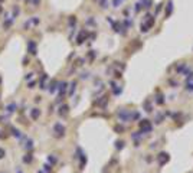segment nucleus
<instances>
[{
  "label": "nucleus",
  "mask_w": 193,
  "mask_h": 173,
  "mask_svg": "<svg viewBox=\"0 0 193 173\" xmlns=\"http://www.w3.org/2000/svg\"><path fill=\"white\" fill-rule=\"evenodd\" d=\"M157 163H159L160 166H164L167 162H169V159H170V156L166 153V151H162V153H159V156H157Z\"/></svg>",
  "instance_id": "nucleus-1"
},
{
  "label": "nucleus",
  "mask_w": 193,
  "mask_h": 173,
  "mask_svg": "<svg viewBox=\"0 0 193 173\" xmlns=\"http://www.w3.org/2000/svg\"><path fill=\"white\" fill-rule=\"evenodd\" d=\"M140 128H141V131H140V133H150V131H151L150 121H148V120H141V121H140Z\"/></svg>",
  "instance_id": "nucleus-2"
},
{
  "label": "nucleus",
  "mask_w": 193,
  "mask_h": 173,
  "mask_svg": "<svg viewBox=\"0 0 193 173\" xmlns=\"http://www.w3.org/2000/svg\"><path fill=\"white\" fill-rule=\"evenodd\" d=\"M118 117H120L121 121H128L131 118V113L127 111V110H120L118 111Z\"/></svg>",
  "instance_id": "nucleus-3"
},
{
  "label": "nucleus",
  "mask_w": 193,
  "mask_h": 173,
  "mask_svg": "<svg viewBox=\"0 0 193 173\" xmlns=\"http://www.w3.org/2000/svg\"><path fill=\"white\" fill-rule=\"evenodd\" d=\"M54 130H55L56 136H59V137H62V136L65 134V127H63L61 123H56V124H55V127H54Z\"/></svg>",
  "instance_id": "nucleus-4"
},
{
  "label": "nucleus",
  "mask_w": 193,
  "mask_h": 173,
  "mask_svg": "<svg viewBox=\"0 0 193 173\" xmlns=\"http://www.w3.org/2000/svg\"><path fill=\"white\" fill-rule=\"evenodd\" d=\"M39 115H40V110H39V108H33V110H32V113H30V117H32L33 120L39 118Z\"/></svg>",
  "instance_id": "nucleus-5"
},
{
  "label": "nucleus",
  "mask_w": 193,
  "mask_h": 173,
  "mask_svg": "<svg viewBox=\"0 0 193 173\" xmlns=\"http://www.w3.org/2000/svg\"><path fill=\"white\" fill-rule=\"evenodd\" d=\"M68 105H62L61 108H59V115H66L68 114Z\"/></svg>",
  "instance_id": "nucleus-6"
},
{
  "label": "nucleus",
  "mask_w": 193,
  "mask_h": 173,
  "mask_svg": "<svg viewBox=\"0 0 193 173\" xmlns=\"http://www.w3.org/2000/svg\"><path fill=\"white\" fill-rule=\"evenodd\" d=\"M29 52L30 54H36V45L33 42H29Z\"/></svg>",
  "instance_id": "nucleus-7"
},
{
  "label": "nucleus",
  "mask_w": 193,
  "mask_h": 173,
  "mask_svg": "<svg viewBox=\"0 0 193 173\" xmlns=\"http://www.w3.org/2000/svg\"><path fill=\"white\" fill-rule=\"evenodd\" d=\"M14 110H16V104H14V102H13V104H9V105H7V111H9V113H13Z\"/></svg>",
  "instance_id": "nucleus-8"
},
{
  "label": "nucleus",
  "mask_w": 193,
  "mask_h": 173,
  "mask_svg": "<svg viewBox=\"0 0 193 173\" xmlns=\"http://www.w3.org/2000/svg\"><path fill=\"white\" fill-rule=\"evenodd\" d=\"M65 88H66V84H65V82H62V84H61V86H59V92H61V95L65 92Z\"/></svg>",
  "instance_id": "nucleus-9"
},
{
  "label": "nucleus",
  "mask_w": 193,
  "mask_h": 173,
  "mask_svg": "<svg viewBox=\"0 0 193 173\" xmlns=\"http://www.w3.org/2000/svg\"><path fill=\"white\" fill-rule=\"evenodd\" d=\"M115 144H117V146H115L117 149H122V147H124V141H117Z\"/></svg>",
  "instance_id": "nucleus-10"
},
{
  "label": "nucleus",
  "mask_w": 193,
  "mask_h": 173,
  "mask_svg": "<svg viewBox=\"0 0 193 173\" xmlns=\"http://www.w3.org/2000/svg\"><path fill=\"white\" fill-rule=\"evenodd\" d=\"M23 160H25L26 163H30V162H32V157H30V154H26V157H25Z\"/></svg>",
  "instance_id": "nucleus-11"
},
{
  "label": "nucleus",
  "mask_w": 193,
  "mask_h": 173,
  "mask_svg": "<svg viewBox=\"0 0 193 173\" xmlns=\"http://www.w3.org/2000/svg\"><path fill=\"white\" fill-rule=\"evenodd\" d=\"M75 85H76V84H75V82H72V86H71V91H69V95H72V94H74V91H75Z\"/></svg>",
  "instance_id": "nucleus-12"
},
{
  "label": "nucleus",
  "mask_w": 193,
  "mask_h": 173,
  "mask_svg": "<svg viewBox=\"0 0 193 173\" xmlns=\"http://www.w3.org/2000/svg\"><path fill=\"white\" fill-rule=\"evenodd\" d=\"M156 102H157V104H163V97L159 95V97H157V100H156Z\"/></svg>",
  "instance_id": "nucleus-13"
},
{
  "label": "nucleus",
  "mask_w": 193,
  "mask_h": 173,
  "mask_svg": "<svg viewBox=\"0 0 193 173\" xmlns=\"http://www.w3.org/2000/svg\"><path fill=\"white\" fill-rule=\"evenodd\" d=\"M186 88L189 90V91H193V82H187V86Z\"/></svg>",
  "instance_id": "nucleus-14"
},
{
  "label": "nucleus",
  "mask_w": 193,
  "mask_h": 173,
  "mask_svg": "<svg viewBox=\"0 0 193 173\" xmlns=\"http://www.w3.org/2000/svg\"><path fill=\"white\" fill-rule=\"evenodd\" d=\"M12 23H13V20H12V19H9V20H7V22L4 23V27H9V26H10Z\"/></svg>",
  "instance_id": "nucleus-15"
},
{
  "label": "nucleus",
  "mask_w": 193,
  "mask_h": 173,
  "mask_svg": "<svg viewBox=\"0 0 193 173\" xmlns=\"http://www.w3.org/2000/svg\"><path fill=\"white\" fill-rule=\"evenodd\" d=\"M49 162H50V163H55V162H56V159H55V157H52V156H49Z\"/></svg>",
  "instance_id": "nucleus-16"
},
{
  "label": "nucleus",
  "mask_w": 193,
  "mask_h": 173,
  "mask_svg": "<svg viewBox=\"0 0 193 173\" xmlns=\"http://www.w3.org/2000/svg\"><path fill=\"white\" fill-rule=\"evenodd\" d=\"M2 157H4V150L0 149V159H2Z\"/></svg>",
  "instance_id": "nucleus-17"
},
{
  "label": "nucleus",
  "mask_w": 193,
  "mask_h": 173,
  "mask_svg": "<svg viewBox=\"0 0 193 173\" xmlns=\"http://www.w3.org/2000/svg\"><path fill=\"white\" fill-rule=\"evenodd\" d=\"M33 85H36V81H35V82H29V88H33Z\"/></svg>",
  "instance_id": "nucleus-18"
},
{
  "label": "nucleus",
  "mask_w": 193,
  "mask_h": 173,
  "mask_svg": "<svg viewBox=\"0 0 193 173\" xmlns=\"http://www.w3.org/2000/svg\"><path fill=\"white\" fill-rule=\"evenodd\" d=\"M45 170L49 172V170H50V166H49V164H45Z\"/></svg>",
  "instance_id": "nucleus-19"
},
{
  "label": "nucleus",
  "mask_w": 193,
  "mask_h": 173,
  "mask_svg": "<svg viewBox=\"0 0 193 173\" xmlns=\"http://www.w3.org/2000/svg\"><path fill=\"white\" fill-rule=\"evenodd\" d=\"M115 130H117V131H122L124 128H122V127H118V126H117V127H115Z\"/></svg>",
  "instance_id": "nucleus-20"
},
{
  "label": "nucleus",
  "mask_w": 193,
  "mask_h": 173,
  "mask_svg": "<svg viewBox=\"0 0 193 173\" xmlns=\"http://www.w3.org/2000/svg\"><path fill=\"white\" fill-rule=\"evenodd\" d=\"M17 173H22V172H17Z\"/></svg>",
  "instance_id": "nucleus-21"
}]
</instances>
